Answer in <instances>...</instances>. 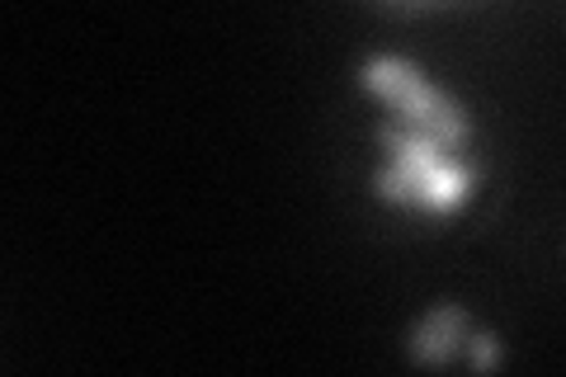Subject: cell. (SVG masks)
Instances as JSON below:
<instances>
[{
  "mask_svg": "<svg viewBox=\"0 0 566 377\" xmlns=\"http://www.w3.org/2000/svg\"><path fill=\"white\" fill-rule=\"evenodd\" d=\"M382 10H401V14H439V10H468L482 0H378Z\"/></svg>",
  "mask_w": 566,
  "mask_h": 377,
  "instance_id": "3957f363",
  "label": "cell"
},
{
  "mask_svg": "<svg viewBox=\"0 0 566 377\" xmlns=\"http://www.w3.org/2000/svg\"><path fill=\"white\" fill-rule=\"evenodd\" d=\"M354 85L374 109L378 166L368 175V193L401 218L458 222L486 185L476 118L463 95L401 52H368Z\"/></svg>",
  "mask_w": 566,
  "mask_h": 377,
  "instance_id": "6da1fadb",
  "label": "cell"
},
{
  "mask_svg": "<svg viewBox=\"0 0 566 377\" xmlns=\"http://www.w3.org/2000/svg\"><path fill=\"white\" fill-rule=\"evenodd\" d=\"M406 364L416 368H476V373H495L505 364V345L491 331H482L472 321L463 302H434L424 307L411 331H406Z\"/></svg>",
  "mask_w": 566,
  "mask_h": 377,
  "instance_id": "7a4b0ae2",
  "label": "cell"
}]
</instances>
